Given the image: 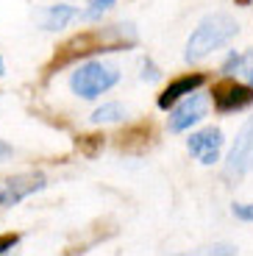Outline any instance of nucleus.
Here are the masks:
<instances>
[{
	"label": "nucleus",
	"mask_w": 253,
	"mask_h": 256,
	"mask_svg": "<svg viewBox=\"0 0 253 256\" xmlns=\"http://www.w3.org/2000/svg\"><path fill=\"white\" fill-rule=\"evenodd\" d=\"M236 34H240V22H236L231 14H212V17L200 20V26L192 31L184 58H186V62H200V58H206L209 53L226 48Z\"/></svg>",
	"instance_id": "1"
},
{
	"label": "nucleus",
	"mask_w": 253,
	"mask_h": 256,
	"mask_svg": "<svg viewBox=\"0 0 253 256\" xmlns=\"http://www.w3.org/2000/svg\"><path fill=\"white\" fill-rule=\"evenodd\" d=\"M120 81V70L108 62H86V64H78L70 76V90L76 92L78 98H92L103 95Z\"/></svg>",
	"instance_id": "2"
},
{
	"label": "nucleus",
	"mask_w": 253,
	"mask_h": 256,
	"mask_svg": "<svg viewBox=\"0 0 253 256\" xmlns=\"http://www.w3.org/2000/svg\"><path fill=\"white\" fill-rule=\"evenodd\" d=\"M253 170V117L240 128L234 145H231V154L226 162V173L228 176H245Z\"/></svg>",
	"instance_id": "3"
},
{
	"label": "nucleus",
	"mask_w": 253,
	"mask_h": 256,
	"mask_svg": "<svg viewBox=\"0 0 253 256\" xmlns=\"http://www.w3.org/2000/svg\"><path fill=\"white\" fill-rule=\"evenodd\" d=\"M48 186V178L42 173H22V176H12L6 178L3 190H0V206H17L22 198L34 195V192L44 190Z\"/></svg>",
	"instance_id": "4"
},
{
	"label": "nucleus",
	"mask_w": 253,
	"mask_h": 256,
	"mask_svg": "<svg viewBox=\"0 0 253 256\" xmlns=\"http://www.w3.org/2000/svg\"><path fill=\"white\" fill-rule=\"evenodd\" d=\"M206 109H209V100H206V95H200V92L195 90V95H186V100L178 103L176 109H172L170 114V131H186V128H192L195 122H200L203 117H206Z\"/></svg>",
	"instance_id": "5"
},
{
	"label": "nucleus",
	"mask_w": 253,
	"mask_h": 256,
	"mask_svg": "<svg viewBox=\"0 0 253 256\" xmlns=\"http://www.w3.org/2000/svg\"><path fill=\"white\" fill-rule=\"evenodd\" d=\"M190 154L195 156L200 164H214L220 159V148H222V131L220 128H203L198 134H190L186 140Z\"/></svg>",
	"instance_id": "6"
},
{
	"label": "nucleus",
	"mask_w": 253,
	"mask_h": 256,
	"mask_svg": "<svg viewBox=\"0 0 253 256\" xmlns=\"http://www.w3.org/2000/svg\"><path fill=\"white\" fill-rule=\"evenodd\" d=\"M212 100L220 112H236V109H245L253 103V90L250 86H242L236 81H222L212 90Z\"/></svg>",
	"instance_id": "7"
},
{
	"label": "nucleus",
	"mask_w": 253,
	"mask_h": 256,
	"mask_svg": "<svg viewBox=\"0 0 253 256\" xmlns=\"http://www.w3.org/2000/svg\"><path fill=\"white\" fill-rule=\"evenodd\" d=\"M203 81H206V78H203L200 72L181 76V78H176V81H170V84H167V90L158 95V109H172V106H176V100H181V98H186L190 92L200 90Z\"/></svg>",
	"instance_id": "8"
},
{
	"label": "nucleus",
	"mask_w": 253,
	"mask_h": 256,
	"mask_svg": "<svg viewBox=\"0 0 253 256\" xmlns=\"http://www.w3.org/2000/svg\"><path fill=\"white\" fill-rule=\"evenodd\" d=\"M78 17V12L72 6H53L48 8V14H44L42 20V28L44 31H62L67 22H72V20Z\"/></svg>",
	"instance_id": "9"
},
{
	"label": "nucleus",
	"mask_w": 253,
	"mask_h": 256,
	"mask_svg": "<svg viewBox=\"0 0 253 256\" xmlns=\"http://www.w3.org/2000/svg\"><path fill=\"white\" fill-rule=\"evenodd\" d=\"M122 117H126V106H122V103H106V106L92 112L89 120L92 122H120Z\"/></svg>",
	"instance_id": "10"
},
{
	"label": "nucleus",
	"mask_w": 253,
	"mask_h": 256,
	"mask_svg": "<svg viewBox=\"0 0 253 256\" xmlns=\"http://www.w3.org/2000/svg\"><path fill=\"white\" fill-rule=\"evenodd\" d=\"M250 58H253V50L250 53H231V56L226 58V64H222V72H226V76H234L236 70H242V64L250 62Z\"/></svg>",
	"instance_id": "11"
},
{
	"label": "nucleus",
	"mask_w": 253,
	"mask_h": 256,
	"mask_svg": "<svg viewBox=\"0 0 253 256\" xmlns=\"http://www.w3.org/2000/svg\"><path fill=\"white\" fill-rule=\"evenodd\" d=\"M112 6H114V0H92L89 8H86V20H98L100 14H106Z\"/></svg>",
	"instance_id": "12"
},
{
	"label": "nucleus",
	"mask_w": 253,
	"mask_h": 256,
	"mask_svg": "<svg viewBox=\"0 0 253 256\" xmlns=\"http://www.w3.org/2000/svg\"><path fill=\"white\" fill-rule=\"evenodd\" d=\"M234 218L253 223V204H234Z\"/></svg>",
	"instance_id": "13"
},
{
	"label": "nucleus",
	"mask_w": 253,
	"mask_h": 256,
	"mask_svg": "<svg viewBox=\"0 0 253 256\" xmlns=\"http://www.w3.org/2000/svg\"><path fill=\"white\" fill-rule=\"evenodd\" d=\"M84 154H86V156H95V150H98V148H103V136H92V140H89V142H84Z\"/></svg>",
	"instance_id": "14"
},
{
	"label": "nucleus",
	"mask_w": 253,
	"mask_h": 256,
	"mask_svg": "<svg viewBox=\"0 0 253 256\" xmlns=\"http://www.w3.org/2000/svg\"><path fill=\"white\" fill-rule=\"evenodd\" d=\"M17 242H20V237H17V234H6V237H0V254H6V250H12Z\"/></svg>",
	"instance_id": "15"
},
{
	"label": "nucleus",
	"mask_w": 253,
	"mask_h": 256,
	"mask_svg": "<svg viewBox=\"0 0 253 256\" xmlns=\"http://www.w3.org/2000/svg\"><path fill=\"white\" fill-rule=\"evenodd\" d=\"M158 72L156 67H153V62H145V67H142V81H156Z\"/></svg>",
	"instance_id": "16"
},
{
	"label": "nucleus",
	"mask_w": 253,
	"mask_h": 256,
	"mask_svg": "<svg viewBox=\"0 0 253 256\" xmlns=\"http://www.w3.org/2000/svg\"><path fill=\"white\" fill-rule=\"evenodd\" d=\"M8 156H12V145L0 140V159H8Z\"/></svg>",
	"instance_id": "17"
},
{
	"label": "nucleus",
	"mask_w": 253,
	"mask_h": 256,
	"mask_svg": "<svg viewBox=\"0 0 253 256\" xmlns=\"http://www.w3.org/2000/svg\"><path fill=\"white\" fill-rule=\"evenodd\" d=\"M212 254H236V248H231V245H217V248H212Z\"/></svg>",
	"instance_id": "18"
},
{
	"label": "nucleus",
	"mask_w": 253,
	"mask_h": 256,
	"mask_svg": "<svg viewBox=\"0 0 253 256\" xmlns=\"http://www.w3.org/2000/svg\"><path fill=\"white\" fill-rule=\"evenodd\" d=\"M6 76V64H3V58H0V78Z\"/></svg>",
	"instance_id": "19"
},
{
	"label": "nucleus",
	"mask_w": 253,
	"mask_h": 256,
	"mask_svg": "<svg viewBox=\"0 0 253 256\" xmlns=\"http://www.w3.org/2000/svg\"><path fill=\"white\" fill-rule=\"evenodd\" d=\"M250 84H253V67H250Z\"/></svg>",
	"instance_id": "20"
}]
</instances>
